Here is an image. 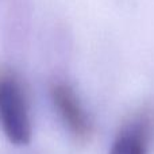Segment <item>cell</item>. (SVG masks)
Returning a JSON list of instances; mask_svg holds the SVG:
<instances>
[{
  "label": "cell",
  "instance_id": "obj_1",
  "mask_svg": "<svg viewBox=\"0 0 154 154\" xmlns=\"http://www.w3.org/2000/svg\"><path fill=\"white\" fill-rule=\"evenodd\" d=\"M0 128L16 146H26L31 141L29 100L22 81L12 72H0Z\"/></svg>",
  "mask_w": 154,
  "mask_h": 154
},
{
  "label": "cell",
  "instance_id": "obj_2",
  "mask_svg": "<svg viewBox=\"0 0 154 154\" xmlns=\"http://www.w3.org/2000/svg\"><path fill=\"white\" fill-rule=\"evenodd\" d=\"M50 97L69 133L77 141L87 142L92 137L93 127L76 91L66 82L57 81L50 87Z\"/></svg>",
  "mask_w": 154,
  "mask_h": 154
},
{
  "label": "cell",
  "instance_id": "obj_3",
  "mask_svg": "<svg viewBox=\"0 0 154 154\" xmlns=\"http://www.w3.org/2000/svg\"><path fill=\"white\" fill-rule=\"evenodd\" d=\"M154 133V114L141 111L119 130L109 154H147Z\"/></svg>",
  "mask_w": 154,
  "mask_h": 154
}]
</instances>
